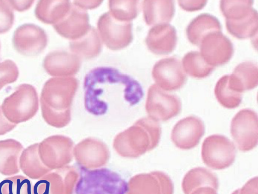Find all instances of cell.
I'll return each instance as SVG.
<instances>
[{"label":"cell","mask_w":258,"mask_h":194,"mask_svg":"<svg viewBox=\"0 0 258 194\" xmlns=\"http://www.w3.org/2000/svg\"><path fill=\"white\" fill-rule=\"evenodd\" d=\"M79 166V165H78ZM79 177L72 194H127L129 182L120 171L103 167L88 169L79 165Z\"/></svg>","instance_id":"cell-1"},{"label":"cell","mask_w":258,"mask_h":194,"mask_svg":"<svg viewBox=\"0 0 258 194\" xmlns=\"http://www.w3.org/2000/svg\"><path fill=\"white\" fill-rule=\"evenodd\" d=\"M76 78L56 77L50 78L44 84L40 96L42 115L48 124H55L58 117L57 111L64 104V100L71 99L77 90Z\"/></svg>","instance_id":"cell-2"},{"label":"cell","mask_w":258,"mask_h":194,"mask_svg":"<svg viewBox=\"0 0 258 194\" xmlns=\"http://www.w3.org/2000/svg\"><path fill=\"white\" fill-rule=\"evenodd\" d=\"M38 108L36 89L33 85L26 83L19 85L14 92L4 99L1 106L5 117L16 125L32 118Z\"/></svg>","instance_id":"cell-3"},{"label":"cell","mask_w":258,"mask_h":194,"mask_svg":"<svg viewBox=\"0 0 258 194\" xmlns=\"http://www.w3.org/2000/svg\"><path fill=\"white\" fill-rule=\"evenodd\" d=\"M203 162L215 170L229 167L236 156L234 144L227 137L220 134L208 136L204 140L201 152Z\"/></svg>","instance_id":"cell-4"},{"label":"cell","mask_w":258,"mask_h":194,"mask_svg":"<svg viewBox=\"0 0 258 194\" xmlns=\"http://www.w3.org/2000/svg\"><path fill=\"white\" fill-rule=\"evenodd\" d=\"M230 132L239 150L247 152L254 148L258 141V119L250 109L240 110L232 118Z\"/></svg>","instance_id":"cell-5"},{"label":"cell","mask_w":258,"mask_h":194,"mask_svg":"<svg viewBox=\"0 0 258 194\" xmlns=\"http://www.w3.org/2000/svg\"><path fill=\"white\" fill-rule=\"evenodd\" d=\"M97 28L100 39L111 50L123 48L133 39L131 22L117 20L109 12L100 17Z\"/></svg>","instance_id":"cell-6"},{"label":"cell","mask_w":258,"mask_h":194,"mask_svg":"<svg viewBox=\"0 0 258 194\" xmlns=\"http://www.w3.org/2000/svg\"><path fill=\"white\" fill-rule=\"evenodd\" d=\"M48 42L45 31L40 27L31 23L24 24L14 31L13 44L15 50L22 55L36 56L41 53Z\"/></svg>","instance_id":"cell-7"},{"label":"cell","mask_w":258,"mask_h":194,"mask_svg":"<svg viewBox=\"0 0 258 194\" xmlns=\"http://www.w3.org/2000/svg\"><path fill=\"white\" fill-rule=\"evenodd\" d=\"M146 109L158 120L166 121L180 113L181 103L176 95L167 93L153 84L148 89Z\"/></svg>","instance_id":"cell-8"},{"label":"cell","mask_w":258,"mask_h":194,"mask_svg":"<svg viewBox=\"0 0 258 194\" xmlns=\"http://www.w3.org/2000/svg\"><path fill=\"white\" fill-rule=\"evenodd\" d=\"M199 45L200 53L204 60L214 67L227 63L234 53L232 43L221 31L207 34Z\"/></svg>","instance_id":"cell-9"},{"label":"cell","mask_w":258,"mask_h":194,"mask_svg":"<svg viewBox=\"0 0 258 194\" xmlns=\"http://www.w3.org/2000/svg\"><path fill=\"white\" fill-rule=\"evenodd\" d=\"M152 75L156 84L166 91L180 88L186 80L181 63L175 57L164 58L156 62L152 69Z\"/></svg>","instance_id":"cell-10"},{"label":"cell","mask_w":258,"mask_h":194,"mask_svg":"<svg viewBox=\"0 0 258 194\" xmlns=\"http://www.w3.org/2000/svg\"><path fill=\"white\" fill-rule=\"evenodd\" d=\"M205 133V126L199 117L189 116L178 121L173 127L171 139L174 145L181 150L196 147Z\"/></svg>","instance_id":"cell-11"},{"label":"cell","mask_w":258,"mask_h":194,"mask_svg":"<svg viewBox=\"0 0 258 194\" xmlns=\"http://www.w3.org/2000/svg\"><path fill=\"white\" fill-rule=\"evenodd\" d=\"M53 27L60 35L71 40L84 36L91 28L88 13L74 4L63 19Z\"/></svg>","instance_id":"cell-12"},{"label":"cell","mask_w":258,"mask_h":194,"mask_svg":"<svg viewBox=\"0 0 258 194\" xmlns=\"http://www.w3.org/2000/svg\"><path fill=\"white\" fill-rule=\"evenodd\" d=\"M81 65L80 58L74 53L54 51L45 57L43 66L50 75L68 77L77 73Z\"/></svg>","instance_id":"cell-13"},{"label":"cell","mask_w":258,"mask_h":194,"mask_svg":"<svg viewBox=\"0 0 258 194\" xmlns=\"http://www.w3.org/2000/svg\"><path fill=\"white\" fill-rule=\"evenodd\" d=\"M177 33L174 27L166 23L152 27L146 38L148 49L157 55H166L175 49L177 44Z\"/></svg>","instance_id":"cell-14"},{"label":"cell","mask_w":258,"mask_h":194,"mask_svg":"<svg viewBox=\"0 0 258 194\" xmlns=\"http://www.w3.org/2000/svg\"><path fill=\"white\" fill-rule=\"evenodd\" d=\"M258 83L256 64L246 61L238 64L231 75H228L230 87L236 92L242 93L255 88Z\"/></svg>","instance_id":"cell-15"},{"label":"cell","mask_w":258,"mask_h":194,"mask_svg":"<svg viewBox=\"0 0 258 194\" xmlns=\"http://www.w3.org/2000/svg\"><path fill=\"white\" fill-rule=\"evenodd\" d=\"M142 8L145 21L148 25L168 23L175 12L173 1H144Z\"/></svg>","instance_id":"cell-16"},{"label":"cell","mask_w":258,"mask_h":194,"mask_svg":"<svg viewBox=\"0 0 258 194\" xmlns=\"http://www.w3.org/2000/svg\"><path fill=\"white\" fill-rule=\"evenodd\" d=\"M23 145L12 138L0 140V173L10 176L19 172V160Z\"/></svg>","instance_id":"cell-17"},{"label":"cell","mask_w":258,"mask_h":194,"mask_svg":"<svg viewBox=\"0 0 258 194\" xmlns=\"http://www.w3.org/2000/svg\"><path fill=\"white\" fill-rule=\"evenodd\" d=\"M219 20L214 16L203 13L192 19L187 26L186 33L188 40L193 44L199 45L202 39L207 34L221 31Z\"/></svg>","instance_id":"cell-18"},{"label":"cell","mask_w":258,"mask_h":194,"mask_svg":"<svg viewBox=\"0 0 258 194\" xmlns=\"http://www.w3.org/2000/svg\"><path fill=\"white\" fill-rule=\"evenodd\" d=\"M71 6L68 1H39L35 9V15L42 22L53 25L63 19Z\"/></svg>","instance_id":"cell-19"},{"label":"cell","mask_w":258,"mask_h":194,"mask_svg":"<svg viewBox=\"0 0 258 194\" xmlns=\"http://www.w3.org/2000/svg\"><path fill=\"white\" fill-rule=\"evenodd\" d=\"M19 165L23 173L32 179H39L48 171L40 159L38 143L31 144L22 151Z\"/></svg>","instance_id":"cell-20"},{"label":"cell","mask_w":258,"mask_h":194,"mask_svg":"<svg viewBox=\"0 0 258 194\" xmlns=\"http://www.w3.org/2000/svg\"><path fill=\"white\" fill-rule=\"evenodd\" d=\"M140 182L133 188L134 194H173L172 181L164 172H154Z\"/></svg>","instance_id":"cell-21"},{"label":"cell","mask_w":258,"mask_h":194,"mask_svg":"<svg viewBox=\"0 0 258 194\" xmlns=\"http://www.w3.org/2000/svg\"><path fill=\"white\" fill-rule=\"evenodd\" d=\"M73 53L80 58L91 59L98 55L101 50L100 37L97 30L91 27L82 37L70 42Z\"/></svg>","instance_id":"cell-22"},{"label":"cell","mask_w":258,"mask_h":194,"mask_svg":"<svg viewBox=\"0 0 258 194\" xmlns=\"http://www.w3.org/2000/svg\"><path fill=\"white\" fill-rule=\"evenodd\" d=\"M203 186H210L217 190L219 186L216 175L203 167H196L188 171L182 182V189L184 194H190L195 189Z\"/></svg>","instance_id":"cell-23"},{"label":"cell","mask_w":258,"mask_h":194,"mask_svg":"<svg viewBox=\"0 0 258 194\" xmlns=\"http://www.w3.org/2000/svg\"><path fill=\"white\" fill-rule=\"evenodd\" d=\"M258 14L254 9L249 14L239 20H226V26L228 31L239 39L256 36Z\"/></svg>","instance_id":"cell-24"},{"label":"cell","mask_w":258,"mask_h":194,"mask_svg":"<svg viewBox=\"0 0 258 194\" xmlns=\"http://www.w3.org/2000/svg\"><path fill=\"white\" fill-rule=\"evenodd\" d=\"M181 64L184 72L197 78L208 76L214 69V67L207 63L198 51L186 53L182 58Z\"/></svg>","instance_id":"cell-25"},{"label":"cell","mask_w":258,"mask_h":194,"mask_svg":"<svg viewBox=\"0 0 258 194\" xmlns=\"http://www.w3.org/2000/svg\"><path fill=\"white\" fill-rule=\"evenodd\" d=\"M214 92L218 102L228 109L235 108L242 101L241 93L231 88L228 83V75L221 77L216 84Z\"/></svg>","instance_id":"cell-26"},{"label":"cell","mask_w":258,"mask_h":194,"mask_svg":"<svg viewBox=\"0 0 258 194\" xmlns=\"http://www.w3.org/2000/svg\"><path fill=\"white\" fill-rule=\"evenodd\" d=\"M139 3L138 1H109V12L117 20L130 22L138 14Z\"/></svg>","instance_id":"cell-27"},{"label":"cell","mask_w":258,"mask_h":194,"mask_svg":"<svg viewBox=\"0 0 258 194\" xmlns=\"http://www.w3.org/2000/svg\"><path fill=\"white\" fill-rule=\"evenodd\" d=\"M253 3V1H221L220 8L226 20H235L251 12Z\"/></svg>","instance_id":"cell-28"},{"label":"cell","mask_w":258,"mask_h":194,"mask_svg":"<svg viewBox=\"0 0 258 194\" xmlns=\"http://www.w3.org/2000/svg\"><path fill=\"white\" fill-rule=\"evenodd\" d=\"M31 181L23 175L7 177L0 182V194H32Z\"/></svg>","instance_id":"cell-29"},{"label":"cell","mask_w":258,"mask_h":194,"mask_svg":"<svg viewBox=\"0 0 258 194\" xmlns=\"http://www.w3.org/2000/svg\"><path fill=\"white\" fill-rule=\"evenodd\" d=\"M32 194H67L54 174L42 177L32 186Z\"/></svg>","instance_id":"cell-30"},{"label":"cell","mask_w":258,"mask_h":194,"mask_svg":"<svg viewBox=\"0 0 258 194\" xmlns=\"http://www.w3.org/2000/svg\"><path fill=\"white\" fill-rule=\"evenodd\" d=\"M19 71L16 64L11 60L0 62V90L8 84L15 82Z\"/></svg>","instance_id":"cell-31"},{"label":"cell","mask_w":258,"mask_h":194,"mask_svg":"<svg viewBox=\"0 0 258 194\" xmlns=\"http://www.w3.org/2000/svg\"><path fill=\"white\" fill-rule=\"evenodd\" d=\"M13 9L9 1L0 0V34L9 31L14 22Z\"/></svg>","instance_id":"cell-32"},{"label":"cell","mask_w":258,"mask_h":194,"mask_svg":"<svg viewBox=\"0 0 258 194\" xmlns=\"http://www.w3.org/2000/svg\"><path fill=\"white\" fill-rule=\"evenodd\" d=\"M257 177L249 179L241 188L234 191L231 194H257Z\"/></svg>","instance_id":"cell-33"},{"label":"cell","mask_w":258,"mask_h":194,"mask_svg":"<svg viewBox=\"0 0 258 194\" xmlns=\"http://www.w3.org/2000/svg\"><path fill=\"white\" fill-rule=\"evenodd\" d=\"M182 9L187 11H193L202 9L206 4V1H178Z\"/></svg>","instance_id":"cell-34"},{"label":"cell","mask_w":258,"mask_h":194,"mask_svg":"<svg viewBox=\"0 0 258 194\" xmlns=\"http://www.w3.org/2000/svg\"><path fill=\"white\" fill-rule=\"evenodd\" d=\"M17 125L10 122L4 115L0 106V135H3L13 130Z\"/></svg>","instance_id":"cell-35"},{"label":"cell","mask_w":258,"mask_h":194,"mask_svg":"<svg viewBox=\"0 0 258 194\" xmlns=\"http://www.w3.org/2000/svg\"><path fill=\"white\" fill-rule=\"evenodd\" d=\"M13 9L23 12L29 9L34 3V1H9Z\"/></svg>","instance_id":"cell-36"},{"label":"cell","mask_w":258,"mask_h":194,"mask_svg":"<svg viewBox=\"0 0 258 194\" xmlns=\"http://www.w3.org/2000/svg\"><path fill=\"white\" fill-rule=\"evenodd\" d=\"M102 1H75L74 5L85 10V9H92L98 7Z\"/></svg>","instance_id":"cell-37"},{"label":"cell","mask_w":258,"mask_h":194,"mask_svg":"<svg viewBox=\"0 0 258 194\" xmlns=\"http://www.w3.org/2000/svg\"><path fill=\"white\" fill-rule=\"evenodd\" d=\"M217 190L210 186H203L195 189L190 194H217Z\"/></svg>","instance_id":"cell-38"},{"label":"cell","mask_w":258,"mask_h":194,"mask_svg":"<svg viewBox=\"0 0 258 194\" xmlns=\"http://www.w3.org/2000/svg\"><path fill=\"white\" fill-rule=\"evenodd\" d=\"M0 48H1V44H0Z\"/></svg>","instance_id":"cell-39"}]
</instances>
